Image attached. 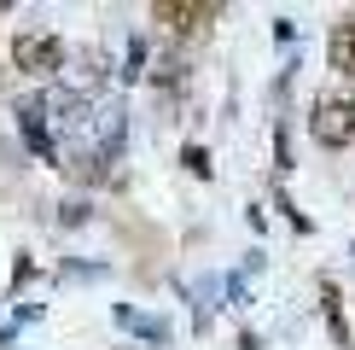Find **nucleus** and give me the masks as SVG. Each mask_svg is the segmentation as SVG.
<instances>
[{
  "mask_svg": "<svg viewBox=\"0 0 355 350\" xmlns=\"http://www.w3.org/2000/svg\"><path fill=\"white\" fill-rule=\"evenodd\" d=\"M309 135L320 146H332V152L355 140V94L349 88H327V94L309 106Z\"/></svg>",
  "mask_w": 355,
  "mask_h": 350,
  "instance_id": "1",
  "label": "nucleus"
},
{
  "mask_svg": "<svg viewBox=\"0 0 355 350\" xmlns=\"http://www.w3.org/2000/svg\"><path fill=\"white\" fill-rule=\"evenodd\" d=\"M332 70H344V76L355 82V18H344L332 29Z\"/></svg>",
  "mask_w": 355,
  "mask_h": 350,
  "instance_id": "4",
  "label": "nucleus"
},
{
  "mask_svg": "<svg viewBox=\"0 0 355 350\" xmlns=\"http://www.w3.org/2000/svg\"><path fill=\"white\" fill-rule=\"evenodd\" d=\"M152 24L164 29V35H198V29L216 24V6H204V0H157Z\"/></svg>",
  "mask_w": 355,
  "mask_h": 350,
  "instance_id": "3",
  "label": "nucleus"
},
{
  "mask_svg": "<svg viewBox=\"0 0 355 350\" xmlns=\"http://www.w3.org/2000/svg\"><path fill=\"white\" fill-rule=\"evenodd\" d=\"M187 169H192V175H210V152H198V146H187Z\"/></svg>",
  "mask_w": 355,
  "mask_h": 350,
  "instance_id": "5",
  "label": "nucleus"
},
{
  "mask_svg": "<svg viewBox=\"0 0 355 350\" xmlns=\"http://www.w3.org/2000/svg\"><path fill=\"white\" fill-rule=\"evenodd\" d=\"M12 65L29 70V76H53V70H64V41L53 29H24L12 41Z\"/></svg>",
  "mask_w": 355,
  "mask_h": 350,
  "instance_id": "2",
  "label": "nucleus"
}]
</instances>
